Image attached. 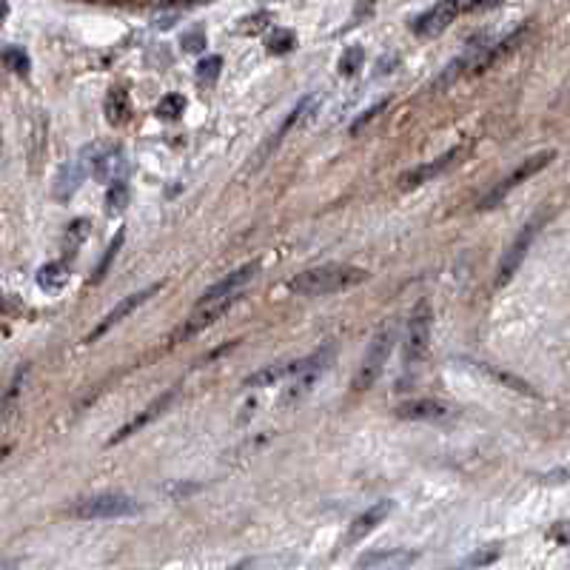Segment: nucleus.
Wrapping results in <instances>:
<instances>
[{
	"label": "nucleus",
	"instance_id": "f257e3e1",
	"mask_svg": "<svg viewBox=\"0 0 570 570\" xmlns=\"http://www.w3.org/2000/svg\"><path fill=\"white\" fill-rule=\"evenodd\" d=\"M368 277L371 274L359 265L325 262V265H317V268H308V271H303V274H296L288 288L294 294H299V296H328V294H337V291H345V288L365 283Z\"/></svg>",
	"mask_w": 570,
	"mask_h": 570
},
{
	"label": "nucleus",
	"instance_id": "f03ea898",
	"mask_svg": "<svg viewBox=\"0 0 570 570\" xmlns=\"http://www.w3.org/2000/svg\"><path fill=\"white\" fill-rule=\"evenodd\" d=\"M556 160V148H545V152H539V155H533V157H528L525 163H519L511 174H507V177H502L499 180V183L482 197V200H479V212H491V208H496L507 194H511V191H516L522 183H525V180H530L533 174H539V171H542V168H548L551 163Z\"/></svg>",
	"mask_w": 570,
	"mask_h": 570
},
{
	"label": "nucleus",
	"instance_id": "7ed1b4c3",
	"mask_svg": "<svg viewBox=\"0 0 570 570\" xmlns=\"http://www.w3.org/2000/svg\"><path fill=\"white\" fill-rule=\"evenodd\" d=\"M394 342H397V328L388 322L382 331L371 340V345H368V351L363 356V365H359L356 379H354V391H368V388L379 379V374H382V368L388 363V356H391Z\"/></svg>",
	"mask_w": 570,
	"mask_h": 570
},
{
	"label": "nucleus",
	"instance_id": "20e7f679",
	"mask_svg": "<svg viewBox=\"0 0 570 570\" xmlns=\"http://www.w3.org/2000/svg\"><path fill=\"white\" fill-rule=\"evenodd\" d=\"M143 511L140 502L126 493H97L88 496L74 507V516L80 519H129Z\"/></svg>",
	"mask_w": 570,
	"mask_h": 570
},
{
	"label": "nucleus",
	"instance_id": "39448f33",
	"mask_svg": "<svg viewBox=\"0 0 570 570\" xmlns=\"http://www.w3.org/2000/svg\"><path fill=\"white\" fill-rule=\"evenodd\" d=\"M431 325H434V311H431V303L422 299L411 319H408V331H405V365H416L422 363L428 356V348H431Z\"/></svg>",
	"mask_w": 570,
	"mask_h": 570
},
{
	"label": "nucleus",
	"instance_id": "423d86ee",
	"mask_svg": "<svg viewBox=\"0 0 570 570\" xmlns=\"http://www.w3.org/2000/svg\"><path fill=\"white\" fill-rule=\"evenodd\" d=\"M545 217H548V208H542L522 231H519V237L511 243V248L505 251V257H502V265H499V274H496V285H507L514 280V274L519 271V265H522V260L528 257V251H530V246H533V239H536V234H539V228H542V223H545Z\"/></svg>",
	"mask_w": 570,
	"mask_h": 570
},
{
	"label": "nucleus",
	"instance_id": "0eeeda50",
	"mask_svg": "<svg viewBox=\"0 0 570 570\" xmlns=\"http://www.w3.org/2000/svg\"><path fill=\"white\" fill-rule=\"evenodd\" d=\"M239 299L243 296H237V294H228V296H220V299H212V303H203V308L194 314V317H189L183 325L177 328V334L171 337V342H180V340H191L194 334H200V331H205L208 325H214L223 314H228Z\"/></svg>",
	"mask_w": 570,
	"mask_h": 570
},
{
	"label": "nucleus",
	"instance_id": "6e6552de",
	"mask_svg": "<svg viewBox=\"0 0 570 570\" xmlns=\"http://www.w3.org/2000/svg\"><path fill=\"white\" fill-rule=\"evenodd\" d=\"M160 288H163V285H160V283H155V285H148V288H143V291H134V294H129L126 299H120V303H117V306H114V308H111V311H109V314L103 317V322H100V325L95 328L92 334L86 337V342H95V340L106 337V334L111 331L114 325H120V322H123V319H126L129 314H134V311H137V308H140V306L145 303V299H152V296H155V294H157Z\"/></svg>",
	"mask_w": 570,
	"mask_h": 570
},
{
	"label": "nucleus",
	"instance_id": "1a4fd4ad",
	"mask_svg": "<svg viewBox=\"0 0 570 570\" xmlns=\"http://www.w3.org/2000/svg\"><path fill=\"white\" fill-rule=\"evenodd\" d=\"M462 155H465V148L457 145V148H451V152H445L442 157H436V160H431V163H425V166H419V168L405 171V174L399 177V189H405V191H408V189H419L422 183H428V180L445 174L448 168H454V166L462 160Z\"/></svg>",
	"mask_w": 570,
	"mask_h": 570
},
{
	"label": "nucleus",
	"instance_id": "9d476101",
	"mask_svg": "<svg viewBox=\"0 0 570 570\" xmlns=\"http://www.w3.org/2000/svg\"><path fill=\"white\" fill-rule=\"evenodd\" d=\"M459 9H462V0H439L434 9H428L422 17L413 23V32L419 38H436V35H442L445 29L454 23Z\"/></svg>",
	"mask_w": 570,
	"mask_h": 570
},
{
	"label": "nucleus",
	"instance_id": "9b49d317",
	"mask_svg": "<svg viewBox=\"0 0 570 570\" xmlns=\"http://www.w3.org/2000/svg\"><path fill=\"white\" fill-rule=\"evenodd\" d=\"M397 416L411 419V422H445V419L457 416V411L442 399H411L397 408Z\"/></svg>",
	"mask_w": 570,
	"mask_h": 570
},
{
	"label": "nucleus",
	"instance_id": "f8f14e48",
	"mask_svg": "<svg viewBox=\"0 0 570 570\" xmlns=\"http://www.w3.org/2000/svg\"><path fill=\"white\" fill-rule=\"evenodd\" d=\"M86 157H92V174L97 180H123L126 166H123V155L114 145H92L86 148Z\"/></svg>",
	"mask_w": 570,
	"mask_h": 570
},
{
	"label": "nucleus",
	"instance_id": "ddd939ff",
	"mask_svg": "<svg viewBox=\"0 0 570 570\" xmlns=\"http://www.w3.org/2000/svg\"><path fill=\"white\" fill-rule=\"evenodd\" d=\"M174 397H177V388H171V391H166L163 397H157L152 405H148L145 411H140L134 419H132V422H126L123 428H120V431H114V436L109 439V445H117V442H123V439H129V436H134L137 431H143L148 422H155V419L160 416V413H166L168 411V405L174 402Z\"/></svg>",
	"mask_w": 570,
	"mask_h": 570
},
{
	"label": "nucleus",
	"instance_id": "4468645a",
	"mask_svg": "<svg viewBox=\"0 0 570 570\" xmlns=\"http://www.w3.org/2000/svg\"><path fill=\"white\" fill-rule=\"evenodd\" d=\"M391 511H394V502H377V505H371L365 514H359L351 522V528L345 533V545H356L359 539H365L377 525H382L388 516H391Z\"/></svg>",
	"mask_w": 570,
	"mask_h": 570
},
{
	"label": "nucleus",
	"instance_id": "2eb2a0df",
	"mask_svg": "<svg viewBox=\"0 0 570 570\" xmlns=\"http://www.w3.org/2000/svg\"><path fill=\"white\" fill-rule=\"evenodd\" d=\"M257 271H260L257 262H248V265H243V268H237V271H231L228 277H223L220 283H214L212 288H205V291L200 294V306H203V303H212V299H220V296H228V294H237V288H243Z\"/></svg>",
	"mask_w": 570,
	"mask_h": 570
},
{
	"label": "nucleus",
	"instance_id": "dca6fc26",
	"mask_svg": "<svg viewBox=\"0 0 570 570\" xmlns=\"http://www.w3.org/2000/svg\"><path fill=\"white\" fill-rule=\"evenodd\" d=\"M299 371V359H294V363H280V365H265L262 371L246 377V388H268V385H277L280 379L285 377H294Z\"/></svg>",
	"mask_w": 570,
	"mask_h": 570
},
{
	"label": "nucleus",
	"instance_id": "f3484780",
	"mask_svg": "<svg viewBox=\"0 0 570 570\" xmlns=\"http://www.w3.org/2000/svg\"><path fill=\"white\" fill-rule=\"evenodd\" d=\"M416 562L413 551H385V553H368L356 564L359 567H408Z\"/></svg>",
	"mask_w": 570,
	"mask_h": 570
},
{
	"label": "nucleus",
	"instance_id": "a211bd4d",
	"mask_svg": "<svg viewBox=\"0 0 570 570\" xmlns=\"http://www.w3.org/2000/svg\"><path fill=\"white\" fill-rule=\"evenodd\" d=\"M83 177H86V166H83V163H69V166H63V168H60V177H57L54 194H57L60 200H69V197L77 191V186L83 183Z\"/></svg>",
	"mask_w": 570,
	"mask_h": 570
},
{
	"label": "nucleus",
	"instance_id": "6ab92c4d",
	"mask_svg": "<svg viewBox=\"0 0 570 570\" xmlns=\"http://www.w3.org/2000/svg\"><path fill=\"white\" fill-rule=\"evenodd\" d=\"M132 114V106H129V95L123 92V88H114V92H109L106 97V117L111 126H123L126 120Z\"/></svg>",
	"mask_w": 570,
	"mask_h": 570
},
{
	"label": "nucleus",
	"instance_id": "aec40b11",
	"mask_svg": "<svg viewBox=\"0 0 570 570\" xmlns=\"http://www.w3.org/2000/svg\"><path fill=\"white\" fill-rule=\"evenodd\" d=\"M66 283H69V271H66L63 262H49L38 271V285L49 294H57Z\"/></svg>",
	"mask_w": 570,
	"mask_h": 570
},
{
	"label": "nucleus",
	"instance_id": "412c9836",
	"mask_svg": "<svg viewBox=\"0 0 570 570\" xmlns=\"http://www.w3.org/2000/svg\"><path fill=\"white\" fill-rule=\"evenodd\" d=\"M479 368H482L491 379H496L499 385L511 388V391H516V394H522V397H536V391H533V388H530L525 379H519V377H514V374H507V371H499V368H491V365H479Z\"/></svg>",
	"mask_w": 570,
	"mask_h": 570
},
{
	"label": "nucleus",
	"instance_id": "4be33fe9",
	"mask_svg": "<svg viewBox=\"0 0 570 570\" xmlns=\"http://www.w3.org/2000/svg\"><path fill=\"white\" fill-rule=\"evenodd\" d=\"M129 186L123 183V180H111V186L106 191V212L109 214H120V212H126V205H129Z\"/></svg>",
	"mask_w": 570,
	"mask_h": 570
},
{
	"label": "nucleus",
	"instance_id": "5701e85b",
	"mask_svg": "<svg viewBox=\"0 0 570 570\" xmlns=\"http://www.w3.org/2000/svg\"><path fill=\"white\" fill-rule=\"evenodd\" d=\"M363 63H365L363 46H351V49H345V54L340 57V74H342V77H354L359 69H363Z\"/></svg>",
	"mask_w": 570,
	"mask_h": 570
},
{
	"label": "nucleus",
	"instance_id": "b1692460",
	"mask_svg": "<svg viewBox=\"0 0 570 570\" xmlns=\"http://www.w3.org/2000/svg\"><path fill=\"white\" fill-rule=\"evenodd\" d=\"M220 69H223V57H217V54L200 60V66H197V83H200V86H212V83H217Z\"/></svg>",
	"mask_w": 570,
	"mask_h": 570
},
{
	"label": "nucleus",
	"instance_id": "393cba45",
	"mask_svg": "<svg viewBox=\"0 0 570 570\" xmlns=\"http://www.w3.org/2000/svg\"><path fill=\"white\" fill-rule=\"evenodd\" d=\"M183 111H186V97L177 95V92L166 95V97L160 100V106H157V117H160V120H177Z\"/></svg>",
	"mask_w": 570,
	"mask_h": 570
},
{
	"label": "nucleus",
	"instance_id": "a878e982",
	"mask_svg": "<svg viewBox=\"0 0 570 570\" xmlns=\"http://www.w3.org/2000/svg\"><path fill=\"white\" fill-rule=\"evenodd\" d=\"M388 106H391V97H385V100L374 103L371 109H365V111H363V114H359V117L354 120V123H351V134L356 137V134H359V132H363V129H365L368 123H374V120H377V117H379V114H382V111H385Z\"/></svg>",
	"mask_w": 570,
	"mask_h": 570
},
{
	"label": "nucleus",
	"instance_id": "bb28decb",
	"mask_svg": "<svg viewBox=\"0 0 570 570\" xmlns=\"http://www.w3.org/2000/svg\"><path fill=\"white\" fill-rule=\"evenodd\" d=\"M123 239H126V234L120 231L114 239H111V246L106 248V254H103V260H100V265H97V271L92 274V283H100L103 277H106V271H109V265H111V260L117 257V251H120V246H123Z\"/></svg>",
	"mask_w": 570,
	"mask_h": 570
},
{
	"label": "nucleus",
	"instance_id": "cd10ccee",
	"mask_svg": "<svg viewBox=\"0 0 570 570\" xmlns=\"http://www.w3.org/2000/svg\"><path fill=\"white\" fill-rule=\"evenodd\" d=\"M294 49V32H288V29H277V32L268 38V52L271 54H285Z\"/></svg>",
	"mask_w": 570,
	"mask_h": 570
},
{
	"label": "nucleus",
	"instance_id": "c85d7f7f",
	"mask_svg": "<svg viewBox=\"0 0 570 570\" xmlns=\"http://www.w3.org/2000/svg\"><path fill=\"white\" fill-rule=\"evenodd\" d=\"M0 57H3V63L12 69V72H17V74H26L29 72V54L23 52V49H6L3 54H0Z\"/></svg>",
	"mask_w": 570,
	"mask_h": 570
},
{
	"label": "nucleus",
	"instance_id": "c756f323",
	"mask_svg": "<svg viewBox=\"0 0 570 570\" xmlns=\"http://www.w3.org/2000/svg\"><path fill=\"white\" fill-rule=\"evenodd\" d=\"M180 43H183L186 52H203V49H205V38H203L200 29H194V32L183 35V40H180Z\"/></svg>",
	"mask_w": 570,
	"mask_h": 570
},
{
	"label": "nucleus",
	"instance_id": "7c9ffc66",
	"mask_svg": "<svg viewBox=\"0 0 570 570\" xmlns=\"http://www.w3.org/2000/svg\"><path fill=\"white\" fill-rule=\"evenodd\" d=\"M23 379H26V365H20V371L15 374V379H12V385H9V394H6V405L20 394V385H23Z\"/></svg>",
	"mask_w": 570,
	"mask_h": 570
},
{
	"label": "nucleus",
	"instance_id": "2f4dec72",
	"mask_svg": "<svg viewBox=\"0 0 570 570\" xmlns=\"http://www.w3.org/2000/svg\"><path fill=\"white\" fill-rule=\"evenodd\" d=\"M496 559V553H476V556H470L465 564H491Z\"/></svg>",
	"mask_w": 570,
	"mask_h": 570
},
{
	"label": "nucleus",
	"instance_id": "473e14b6",
	"mask_svg": "<svg viewBox=\"0 0 570 570\" xmlns=\"http://www.w3.org/2000/svg\"><path fill=\"white\" fill-rule=\"evenodd\" d=\"M6 15H9V6H6V0H0V23L6 20Z\"/></svg>",
	"mask_w": 570,
	"mask_h": 570
},
{
	"label": "nucleus",
	"instance_id": "72a5a7b5",
	"mask_svg": "<svg viewBox=\"0 0 570 570\" xmlns=\"http://www.w3.org/2000/svg\"><path fill=\"white\" fill-rule=\"evenodd\" d=\"M9 451H12V448H0V459H3V457H9Z\"/></svg>",
	"mask_w": 570,
	"mask_h": 570
}]
</instances>
